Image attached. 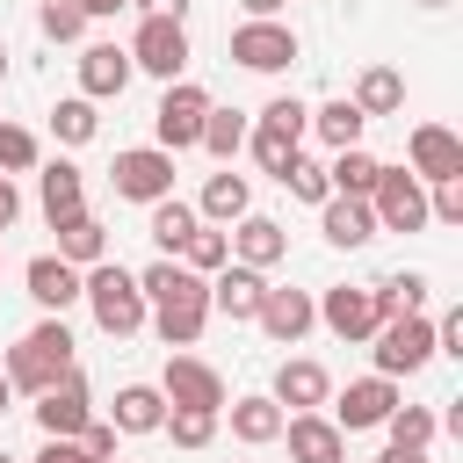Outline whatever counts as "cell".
<instances>
[{
  "instance_id": "8992f818",
  "label": "cell",
  "mask_w": 463,
  "mask_h": 463,
  "mask_svg": "<svg viewBox=\"0 0 463 463\" xmlns=\"http://www.w3.org/2000/svg\"><path fill=\"white\" fill-rule=\"evenodd\" d=\"M203 116H210V94H203L195 80H174V87L159 94V109H152V137H159V152H188V145L203 137Z\"/></svg>"
},
{
  "instance_id": "4dcf8cb0",
  "label": "cell",
  "mask_w": 463,
  "mask_h": 463,
  "mask_svg": "<svg viewBox=\"0 0 463 463\" xmlns=\"http://www.w3.org/2000/svg\"><path fill=\"white\" fill-rule=\"evenodd\" d=\"M311 130L333 145V152H347V145H362V130H369V116L354 109V101H326V109H311Z\"/></svg>"
},
{
  "instance_id": "7bdbcfd3",
  "label": "cell",
  "mask_w": 463,
  "mask_h": 463,
  "mask_svg": "<svg viewBox=\"0 0 463 463\" xmlns=\"http://www.w3.org/2000/svg\"><path fill=\"white\" fill-rule=\"evenodd\" d=\"M434 354H463V304L434 318Z\"/></svg>"
},
{
  "instance_id": "b9f144b4",
  "label": "cell",
  "mask_w": 463,
  "mask_h": 463,
  "mask_svg": "<svg viewBox=\"0 0 463 463\" xmlns=\"http://www.w3.org/2000/svg\"><path fill=\"white\" fill-rule=\"evenodd\" d=\"M36 166V137L22 123H0V174H29Z\"/></svg>"
},
{
  "instance_id": "6f0895ef",
  "label": "cell",
  "mask_w": 463,
  "mask_h": 463,
  "mask_svg": "<svg viewBox=\"0 0 463 463\" xmlns=\"http://www.w3.org/2000/svg\"><path fill=\"white\" fill-rule=\"evenodd\" d=\"M116 463H123V456H116Z\"/></svg>"
},
{
  "instance_id": "f5cc1de1",
  "label": "cell",
  "mask_w": 463,
  "mask_h": 463,
  "mask_svg": "<svg viewBox=\"0 0 463 463\" xmlns=\"http://www.w3.org/2000/svg\"><path fill=\"white\" fill-rule=\"evenodd\" d=\"M0 80H7V43H0Z\"/></svg>"
},
{
  "instance_id": "9f6ffc18",
  "label": "cell",
  "mask_w": 463,
  "mask_h": 463,
  "mask_svg": "<svg viewBox=\"0 0 463 463\" xmlns=\"http://www.w3.org/2000/svg\"><path fill=\"white\" fill-rule=\"evenodd\" d=\"M0 181H7V174H0Z\"/></svg>"
},
{
  "instance_id": "8fae6325",
  "label": "cell",
  "mask_w": 463,
  "mask_h": 463,
  "mask_svg": "<svg viewBox=\"0 0 463 463\" xmlns=\"http://www.w3.org/2000/svg\"><path fill=\"white\" fill-rule=\"evenodd\" d=\"M297 58V29L289 22H239L232 29V65L246 72H282Z\"/></svg>"
},
{
  "instance_id": "8d00e7d4",
  "label": "cell",
  "mask_w": 463,
  "mask_h": 463,
  "mask_svg": "<svg viewBox=\"0 0 463 463\" xmlns=\"http://www.w3.org/2000/svg\"><path fill=\"white\" fill-rule=\"evenodd\" d=\"M246 145H253L260 174H275V181H282V174H289V159H297V137H282V130H260V123L246 130Z\"/></svg>"
},
{
  "instance_id": "277c9868",
  "label": "cell",
  "mask_w": 463,
  "mask_h": 463,
  "mask_svg": "<svg viewBox=\"0 0 463 463\" xmlns=\"http://www.w3.org/2000/svg\"><path fill=\"white\" fill-rule=\"evenodd\" d=\"M130 72H152V80H188V22H159L145 14L137 36H130Z\"/></svg>"
},
{
  "instance_id": "30bf717a",
  "label": "cell",
  "mask_w": 463,
  "mask_h": 463,
  "mask_svg": "<svg viewBox=\"0 0 463 463\" xmlns=\"http://www.w3.org/2000/svg\"><path fill=\"white\" fill-rule=\"evenodd\" d=\"M87 420H94V398H87V376H80V369L58 376V383L36 398V427H43V441H80Z\"/></svg>"
},
{
  "instance_id": "ba28073f",
  "label": "cell",
  "mask_w": 463,
  "mask_h": 463,
  "mask_svg": "<svg viewBox=\"0 0 463 463\" xmlns=\"http://www.w3.org/2000/svg\"><path fill=\"white\" fill-rule=\"evenodd\" d=\"M405 159H412L405 174H412V181H427V188H434V181H463V137H456L449 123H412Z\"/></svg>"
},
{
  "instance_id": "cb8c5ba5",
  "label": "cell",
  "mask_w": 463,
  "mask_h": 463,
  "mask_svg": "<svg viewBox=\"0 0 463 463\" xmlns=\"http://www.w3.org/2000/svg\"><path fill=\"white\" fill-rule=\"evenodd\" d=\"M246 210H253L246 174H232V166H224V174H210V181H203V203H195V217H203V224H239Z\"/></svg>"
},
{
  "instance_id": "ee69618b",
  "label": "cell",
  "mask_w": 463,
  "mask_h": 463,
  "mask_svg": "<svg viewBox=\"0 0 463 463\" xmlns=\"http://www.w3.org/2000/svg\"><path fill=\"white\" fill-rule=\"evenodd\" d=\"M80 449H87V463H116V427H101V420H87V434H80Z\"/></svg>"
},
{
  "instance_id": "4316f807",
  "label": "cell",
  "mask_w": 463,
  "mask_h": 463,
  "mask_svg": "<svg viewBox=\"0 0 463 463\" xmlns=\"http://www.w3.org/2000/svg\"><path fill=\"white\" fill-rule=\"evenodd\" d=\"M58 232V260L65 268H94V260H109V232L80 210V217H65V224H51Z\"/></svg>"
},
{
  "instance_id": "44dd1931",
  "label": "cell",
  "mask_w": 463,
  "mask_h": 463,
  "mask_svg": "<svg viewBox=\"0 0 463 463\" xmlns=\"http://www.w3.org/2000/svg\"><path fill=\"white\" fill-rule=\"evenodd\" d=\"M22 282H29V297H36L51 318H65V304H80V268H65L58 253H36V260L22 268Z\"/></svg>"
},
{
  "instance_id": "681fc988",
  "label": "cell",
  "mask_w": 463,
  "mask_h": 463,
  "mask_svg": "<svg viewBox=\"0 0 463 463\" xmlns=\"http://www.w3.org/2000/svg\"><path fill=\"white\" fill-rule=\"evenodd\" d=\"M376 463H427V449H383Z\"/></svg>"
},
{
  "instance_id": "11a10c76",
  "label": "cell",
  "mask_w": 463,
  "mask_h": 463,
  "mask_svg": "<svg viewBox=\"0 0 463 463\" xmlns=\"http://www.w3.org/2000/svg\"><path fill=\"white\" fill-rule=\"evenodd\" d=\"M0 463H14V456H7V449H0Z\"/></svg>"
},
{
  "instance_id": "484cf974",
  "label": "cell",
  "mask_w": 463,
  "mask_h": 463,
  "mask_svg": "<svg viewBox=\"0 0 463 463\" xmlns=\"http://www.w3.org/2000/svg\"><path fill=\"white\" fill-rule=\"evenodd\" d=\"M195 224H203V217H195V203H181V195H166V203H152V224H145V232H152V246H159V260H181V246L195 239Z\"/></svg>"
},
{
  "instance_id": "e575fe53",
  "label": "cell",
  "mask_w": 463,
  "mask_h": 463,
  "mask_svg": "<svg viewBox=\"0 0 463 463\" xmlns=\"http://www.w3.org/2000/svg\"><path fill=\"white\" fill-rule=\"evenodd\" d=\"M217 420L224 412H188V405H166V434H174V449H210V434H217Z\"/></svg>"
},
{
  "instance_id": "52a82bcc",
  "label": "cell",
  "mask_w": 463,
  "mask_h": 463,
  "mask_svg": "<svg viewBox=\"0 0 463 463\" xmlns=\"http://www.w3.org/2000/svg\"><path fill=\"white\" fill-rule=\"evenodd\" d=\"M369 210H376V232H427V181H412L405 166H383L369 188Z\"/></svg>"
},
{
  "instance_id": "9a60e30c",
  "label": "cell",
  "mask_w": 463,
  "mask_h": 463,
  "mask_svg": "<svg viewBox=\"0 0 463 463\" xmlns=\"http://www.w3.org/2000/svg\"><path fill=\"white\" fill-rule=\"evenodd\" d=\"M282 441H289V463H347V434L326 412H289Z\"/></svg>"
},
{
  "instance_id": "5b68a950",
  "label": "cell",
  "mask_w": 463,
  "mask_h": 463,
  "mask_svg": "<svg viewBox=\"0 0 463 463\" xmlns=\"http://www.w3.org/2000/svg\"><path fill=\"white\" fill-rule=\"evenodd\" d=\"M109 181H116L123 203H145V210H152V203L174 195V152H159V145H130V152H116Z\"/></svg>"
},
{
  "instance_id": "836d02e7",
  "label": "cell",
  "mask_w": 463,
  "mask_h": 463,
  "mask_svg": "<svg viewBox=\"0 0 463 463\" xmlns=\"http://www.w3.org/2000/svg\"><path fill=\"white\" fill-rule=\"evenodd\" d=\"M51 130H58L65 145H87V137L101 130V116H94V101H87V94H65V101L51 109Z\"/></svg>"
},
{
  "instance_id": "d590c367",
  "label": "cell",
  "mask_w": 463,
  "mask_h": 463,
  "mask_svg": "<svg viewBox=\"0 0 463 463\" xmlns=\"http://www.w3.org/2000/svg\"><path fill=\"white\" fill-rule=\"evenodd\" d=\"M434 427H441V420H434L427 405H398V412L383 420V434H391V449H427V441H434Z\"/></svg>"
},
{
  "instance_id": "603a6c76",
  "label": "cell",
  "mask_w": 463,
  "mask_h": 463,
  "mask_svg": "<svg viewBox=\"0 0 463 463\" xmlns=\"http://www.w3.org/2000/svg\"><path fill=\"white\" fill-rule=\"evenodd\" d=\"M224 412H232V441H246V449H268V441H282V420H289V412H282L268 391H260V398H232Z\"/></svg>"
},
{
  "instance_id": "ab89813d",
  "label": "cell",
  "mask_w": 463,
  "mask_h": 463,
  "mask_svg": "<svg viewBox=\"0 0 463 463\" xmlns=\"http://www.w3.org/2000/svg\"><path fill=\"white\" fill-rule=\"evenodd\" d=\"M282 188H289L297 203H326V195H333V181H326V166H318V159H304V152L289 159V174H282Z\"/></svg>"
},
{
  "instance_id": "7402d4cb",
  "label": "cell",
  "mask_w": 463,
  "mask_h": 463,
  "mask_svg": "<svg viewBox=\"0 0 463 463\" xmlns=\"http://www.w3.org/2000/svg\"><path fill=\"white\" fill-rule=\"evenodd\" d=\"M268 398H275V405H289V412H318V405L333 398V376H326L318 362H282Z\"/></svg>"
},
{
  "instance_id": "3957f363",
  "label": "cell",
  "mask_w": 463,
  "mask_h": 463,
  "mask_svg": "<svg viewBox=\"0 0 463 463\" xmlns=\"http://www.w3.org/2000/svg\"><path fill=\"white\" fill-rule=\"evenodd\" d=\"M369 354H376V376H412V369H427V354H434V318L427 311H405V318H383L376 333H369Z\"/></svg>"
},
{
  "instance_id": "d4e9b609",
  "label": "cell",
  "mask_w": 463,
  "mask_h": 463,
  "mask_svg": "<svg viewBox=\"0 0 463 463\" xmlns=\"http://www.w3.org/2000/svg\"><path fill=\"white\" fill-rule=\"evenodd\" d=\"M109 412H116V420H109L116 434H159V420H166V398H159V383H123Z\"/></svg>"
},
{
  "instance_id": "5bb4252c",
  "label": "cell",
  "mask_w": 463,
  "mask_h": 463,
  "mask_svg": "<svg viewBox=\"0 0 463 463\" xmlns=\"http://www.w3.org/2000/svg\"><path fill=\"white\" fill-rule=\"evenodd\" d=\"M253 326L275 340V347H297L311 326H318V304L304 297V289H275L268 282V297H260V311H253Z\"/></svg>"
},
{
  "instance_id": "7c38bea8",
  "label": "cell",
  "mask_w": 463,
  "mask_h": 463,
  "mask_svg": "<svg viewBox=\"0 0 463 463\" xmlns=\"http://www.w3.org/2000/svg\"><path fill=\"white\" fill-rule=\"evenodd\" d=\"M391 412H398V383H391V376H354V383L333 398V427H340V434L383 427Z\"/></svg>"
},
{
  "instance_id": "83f0119b",
  "label": "cell",
  "mask_w": 463,
  "mask_h": 463,
  "mask_svg": "<svg viewBox=\"0 0 463 463\" xmlns=\"http://www.w3.org/2000/svg\"><path fill=\"white\" fill-rule=\"evenodd\" d=\"M369 304H376V318H405V311L427 304V275H420V268H398V275L369 282Z\"/></svg>"
},
{
  "instance_id": "f907efd6",
  "label": "cell",
  "mask_w": 463,
  "mask_h": 463,
  "mask_svg": "<svg viewBox=\"0 0 463 463\" xmlns=\"http://www.w3.org/2000/svg\"><path fill=\"white\" fill-rule=\"evenodd\" d=\"M116 7H130V0H80V14L94 22V14H116Z\"/></svg>"
},
{
  "instance_id": "ac0fdd59",
  "label": "cell",
  "mask_w": 463,
  "mask_h": 463,
  "mask_svg": "<svg viewBox=\"0 0 463 463\" xmlns=\"http://www.w3.org/2000/svg\"><path fill=\"white\" fill-rule=\"evenodd\" d=\"M36 203H43V217H51V224L80 217V210H87V174H80L72 159H51V166L36 174Z\"/></svg>"
},
{
  "instance_id": "f1b7e54d",
  "label": "cell",
  "mask_w": 463,
  "mask_h": 463,
  "mask_svg": "<svg viewBox=\"0 0 463 463\" xmlns=\"http://www.w3.org/2000/svg\"><path fill=\"white\" fill-rule=\"evenodd\" d=\"M347 101H354L362 116H398V109H405V80H398L391 65H369V72L354 80V94H347Z\"/></svg>"
},
{
  "instance_id": "60d3db41",
  "label": "cell",
  "mask_w": 463,
  "mask_h": 463,
  "mask_svg": "<svg viewBox=\"0 0 463 463\" xmlns=\"http://www.w3.org/2000/svg\"><path fill=\"white\" fill-rule=\"evenodd\" d=\"M36 29H43L51 43H72V36L87 29V14H80V0H43V7H36Z\"/></svg>"
},
{
  "instance_id": "74e56055",
  "label": "cell",
  "mask_w": 463,
  "mask_h": 463,
  "mask_svg": "<svg viewBox=\"0 0 463 463\" xmlns=\"http://www.w3.org/2000/svg\"><path fill=\"white\" fill-rule=\"evenodd\" d=\"M203 326H210V311H152L159 347H195V340H203Z\"/></svg>"
},
{
  "instance_id": "2e32d148",
  "label": "cell",
  "mask_w": 463,
  "mask_h": 463,
  "mask_svg": "<svg viewBox=\"0 0 463 463\" xmlns=\"http://www.w3.org/2000/svg\"><path fill=\"white\" fill-rule=\"evenodd\" d=\"M260 297H268V275H260V268L224 260V268L210 275V311H224L232 326H239V318H253V311H260Z\"/></svg>"
},
{
  "instance_id": "c3c4849f",
  "label": "cell",
  "mask_w": 463,
  "mask_h": 463,
  "mask_svg": "<svg viewBox=\"0 0 463 463\" xmlns=\"http://www.w3.org/2000/svg\"><path fill=\"white\" fill-rule=\"evenodd\" d=\"M239 7H246V22H275L282 14V0H239Z\"/></svg>"
},
{
  "instance_id": "f546056e",
  "label": "cell",
  "mask_w": 463,
  "mask_h": 463,
  "mask_svg": "<svg viewBox=\"0 0 463 463\" xmlns=\"http://www.w3.org/2000/svg\"><path fill=\"white\" fill-rule=\"evenodd\" d=\"M376 174H383V159H376V152H362V145H347V152H333V166H326V181H333V195H362V203H369V188H376Z\"/></svg>"
},
{
  "instance_id": "db71d44e",
  "label": "cell",
  "mask_w": 463,
  "mask_h": 463,
  "mask_svg": "<svg viewBox=\"0 0 463 463\" xmlns=\"http://www.w3.org/2000/svg\"><path fill=\"white\" fill-rule=\"evenodd\" d=\"M420 7H449V0H420Z\"/></svg>"
},
{
  "instance_id": "ffe728a7",
  "label": "cell",
  "mask_w": 463,
  "mask_h": 463,
  "mask_svg": "<svg viewBox=\"0 0 463 463\" xmlns=\"http://www.w3.org/2000/svg\"><path fill=\"white\" fill-rule=\"evenodd\" d=\"M282 253H289V232H282L275 217H253V210H246V217H239V232H232V260H239V268H260V275H268V268H275Z\"/></svg>"
},
{
  "instance_id": "9c48e42d",
  "label": "cell",
  "mask_w": 463,
  "mask_h": 463,
  "mask_svg": "<svg viewBox=\"0 0 463 463\" xmlns=\"http://www.w3.org/2000/svg\"><path fill=\"white\" fill-rule=\"evenodd\" d=\"M159 398L166 405H188V412H224V376L195 354H166L159 369Z\"/></svg>"
},
{
  "instance_id": "f35d334b",
  "label": "cell",
  "mask_w": 463,
  "mask_h": 463,
  "mask_svg": "<svg viewBox=\"0 0 463 463\" xmlns=\"http://www.w3.org/2000/svg\"><path fill=\"white\" fill-rule=\"evenodd\" d=\"M260 130H282V137H297V145H304V130H311V109H304L297 94H275V101L260 109Z\"/></svg>"
},
{
  "instance_id": "1f68e13d",
  "label": "cell",
  "mask_w": 463,
  "mask_h": 463,
  "mask_svg": "<svg viewBox=\"0 0 463 463\" xmlns=\"http://www.w3.org/2000/svg\"><path fill=\"white\" fill-rule=\"evenodd\" d=\"M246 130H253V123H246L239 109H217V101H210V116H203V137H195V145H203L210 159H224V166H232V152L246 145Z\"/></svg>"
},
{
  "instance_id": "d6a6232c",
  "label": "cell",
  "mask_w": 463,
  "mask_h": 463,
  "mask_svg": "<svg viewBox=\"0 0 463 463\" xmlns=\"http://www.w3.org/2000/svg\"><path fill=\"white\" fill-rule=\"evenodd\" d=\"M224 260H232V232H217V224H195V239L181 246V268L210 282V275H217Z\"/></svg>"
},
{
  "instance_id": "4fadbf2b",
  "label": "cell",
  "mask_w": 463,
  "mask_h": 463,
  "mask_svg": "<svg viewBox=\"0 0 463 463\" xmlns=\"http://www.w3.org/2000/svg\"><path fill=\"white\" fill-rule=\"evenodd\" d=\"M318 326L333 333V340H347V347H362L383 318H376V304H369V289H354V282H340V289H326L318 297Z\"/></svg>"
},
{
  "instance_id": "816d5d0a",
  "label": "cell",
  "mask_w": 463,
  "mask_h": 463,
  "mask_svg": "<svg viewBox=\"0 0 463 463\" xmlns=\"http://www.w3.org/2000/svg\"><path fill=\"white\" fill-rule=\"evenodd\" d=\"M7 398H14V391H7V376H0V412H7Z\"/></svg>"
},
{
  "instance_id": "d6986e66",
  "label": "cell",
  "mask_w": 463,
  "mask_h": 463,
  "mask_svg": "<svg viewBox=\"0 0 463 463\" xmlns=\"http://www.w3.org/2000/svg\"><path fill=\"white\" fill-rule=\"evenodd\" d=\"M318 232H326L333 246H347V253H354V246H369V239H376V210H369L362 195H326V203H318Z\"/></svg>"
},
{
  "instance_id": "e0dca14e",
  "label": "cell",
  "mask_w": 463,
  "mask_h": 463,
  "mask_svg": "<svg viewBox=\"0 0 463 463\" xmlns=\"http://www.w3.org/2000/svg\"><path fill=\"white\" fill-rule=\"evenodd\" d=\"M130 87V51L123 43H87L80 51V94L87 101H116Z\"/></svg>"
},
{
  "instance_id": "7dc6e473",
  "label": "cell",
  "mask_w": 463,
  "mask_h": 463,
  "mask_svg": "<svg viewBox=\"0 0 463 463\" xmlns=\"http://www.w3.org/2000/svg\"><path fill=\"white\" fill-rule=\"evenodd\" d=\"M22 217V195H14V181H0V232Z\"/></svg>"
},
{
  "instance_id": "bcb514c9",
  "label": "cell",
  "mask_w": 463,
  "mask_h": 463,
  "mask_svg": "<svg viewBox=\"0 0 463 463\" xmlns=\"http://www.w3.org/2000/svg\"><path fill=\"white\" fill-rule=\"evenodd\" d=\"M130 7H145V14H159V22H188V0H130Z\"/></svg>"
},
{
  "instance_id": "7a4b0ae2",
  "label": "cell",
  "mask_w": 463,
  "mask_h": 463,
  "mask_svg": "<svg viewBox=\"0 0 463 463\" xmlns=\"http://www.w3.org/2000/svg\"><path fill=\"white\" fill-rule=\"evenodd\" d=\"M80 297H87V311H94V326L109 333V340H130L152 311H145V289H137V275L123 268V260H94V268H80Z\"/></svg>"
},
{
  "instance_id": "6da1fadb",
  "label": "cell",
  "mask_w": 463,
  "mask_h": 463,
  "mask_svg": "<svg viewBox=\"0 0 463 463\" xmlns=\"http://www.w3.org/2000/svg\"><path fill=\"white\" fill-rule=\"evenodd\" d=\"M0 376H7V391H29V398H43L58 376H72V333H65V318H43V326H29V333L7 347Z\"/></svg>"
},
{
  "instance_id": "f6af8a7d",
  "label": "cell",
  "mask_w": 463,
  "mask_h": 463,
  "mask_svg": "<svg viewBox=\"0 0 463 463\" xmlns=\"http://www.w3.org/2000/svg\"><path fill=\"white\" fill-rule=\"evenodd\" d=\"M36 463H87V449H80V441H43Z\"/></svg>"
}]
</instances>
